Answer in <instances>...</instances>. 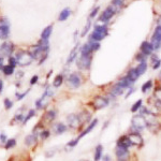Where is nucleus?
Here are the masks:
<instances>
[{"instance_id": "f257e3e1", "label": "nucleus", "mask_w": 161, "mask_h": 161, "mask_svg": "<svg viewBox=\"0 0 161 161\" xmlns=\"http://www.w3.org/2000/svg\"><path fill=\"white\" fill-rule=\"evenodd\" d=\"M107 34H109V31L105 25H95V29L91 32L89 39L91 42H99L104 39Z\"/></svg>"}, {"instance_id": "f03ea898", "label": "nucleus", "mask_w": 161, "mask_h": 161, "mask_svg": "<svg viewBox=\"0 0 161 161\" xmlns=\"http://www.w3.org/2000/svg\"><path fill=\"white\" fill-rule=\"evenodd\" d=\"M16 61H17V65L18 66H29L31 64L32 61H33V57L31 56V54L28 53V52H18L16 54Z\"/></svg>"}, {"instance_id": "7ed1b4c3", "label": "nucleus", "mask_w": 161, "mask_h": 161, "mask_svg": "<svg viewBox=\"0 0 161 161\" xmlns=\"http://www.w3.org/2000/svg\"><path fill=\"white\" fill-rule=\"evenodd\" d=\"M132 128L135 130H143L146 128V119L143 115H135L132 117Z\"/></svg>"}, {"instance_id": "20e7f679", "label": "nucleus", "mask_w": 161, "mask_h": 161, "mask_svg": "<svg viewBox=\"0 0 161 161\" xmlns=\"http://www.w3.org/2000/svg\"><path fill=\"white\" fill-rule=\"evenodd\" d=\"M151 45L154 49H159L161 47V27L157 26L155 28V31L151 37Z\"/></svg>"}, {"instance_id": "39448f33", "label": "nucleus", "mask_w": 161, "mask_h": 161, "mask_svg": "<svg viewBox=\"0 0 161 161\" xmlns=\"http://www.w3.org/2000/svg\"><path fill=\"white\" fill-rule=\"evenodd\" d=\"M115 13H116V10H115L112 5H110V7H107L106 9L102 12V14H101L99 21H101L102 23H107L113 16H114Z\"/></svg>"}, {"instance_id": "423d86ee", "label": "nucleus", "mask_w": 161, "mask_h": 161, "mask_svg": "<svg viewBox=\"0 0 161 161\" xmlns=\"http://www.w3.org/2000/svg\"><path fill=\"white\" fill-rule=\"evenodd\" d=\"M13 43L11 42H5V43L1 44V46H0V54H1V56H5V57H10L11 54L13 52Z\"/></svg>"}, {"instance_id": "0eeeda50", "label": "nucleus", "mask_w": 161, "mask_h": 161, "mask_svg": "<svg viewBox=\"0 0 161 161\" xmlns=\"http://www.w3.org/2000/svg\"><path fill=\"white\" fill-rule=\"evenodd\" d=\"M115 154H116L118 161H127L130 157L128 148H125V147H120V146H117V148L115 150Z\"/></svg>"}, {"instance_id": "6e6552de", "label": "nucleus", "mask_w": 161, "mask_h": 161, "mask_svg": "<svg viewBox=\"0 0 161 161\" xmlns=\"http://www.w3.org/2000/svg\"><path fill=\"white\" fill-rule=\"evenodd\" d=\"M93 60V56L88 55V56H80V58L77 60V66L80 69H89Z\"/></svg>"}, {"instance_id": "1a4fd4ad", "label": "nucleus", "mask_w": 161, "mask_h": 161, "mask_svg": "<svg viewBox=\"0 0 161 161\" xmlns=\"http://www.w3.org/2000/svg\"><path fill=\"white\" fill-rule=\"evenodd\" d=\"M68 83L70 84V86L73 89H76L80 86L82 84V80H80V76L77 73H72L70 74V76L68 77Z\"/></svg>"}, {"instance_id": "9d476101", "label": "nucleus", "mask_w": 161, "mask_h": 161, "mask_svg": "<svg viewBox=\"0 0 161 161\" xmlns=\"http://www.w3.org/2000/svg\"><path fill=\"white\" fill-rule=\"evenodd\" d=\"M128 137L131 142V145H135V146H142L143 145V137L137 132H131L128 135Z\"/></svg>"}, {"instance_id": "9b49d317", "label": "nucleus", "mask_w": 161, "mask_h": 161, "mask_svg": "<svg viewBox=\"0 0 161 161\" xmlns=\"http://www.w3.org/2000/svg\"><path fill=\"white\" fill-rule=\"evenodd\" d=\"M107 105H109V100L104 97L98 96L93 100V107H95L96 110H100V109H103V107L107 106Z\"/></svg>"}, {"instance_id": "f8f14e48", "label": "nucleus", "mask_w": 161, "mask_h": 161, "mask_svg": "<svg viewBox=\"0 0 161 161\" xmlns=\"http://www.w3.org/2000/svg\"><path fill=\"white\" fill-rule=\"evenodd\" d=\"M67 122L69 124V127H71L72 129H76V128L80 127V118H78L77 115L75 114H70L67 117Z\"/></svg>"}, {"instance_id": "ddd939ff", "label": "nucleus", "mask_w": 161, "mask_h": 161, "mask_svg": "<svg viewBox=\"0 0 161 161\" xmlns=\"http://www.w3.org/2000/svg\"><path fill=\"white\" fill-rule=\"evenodd\" d=\"M140 49H141V53L143 54L144 56H149V55H151L153 51H154V47H153L150 42L144 41V42H142Z\"/></svg>"}, {"instance_id": "4468645a", "label": "nucleus", "mask_w": 161, "mask_h": 161, "mask_svg": "<svg viewBox=\"0 0 161 161\" xmlns=\"http://www.w3.org/2000/svg\"><path fill=\"white\" fill-rule=\"evenodd\" d=\"M10 33V28H9V24H1L0 25V39L5 40L9 37Z\"/></svg>"}, {"instance_id": "2eb2a0df", "label": "nucleus", "mask_w": 161, "mask_h": 161, "mask_svg": "<svg viewBox=\"0 0 161 161\" xmlns=\"http://www.w3.org/2000/svg\"><path fill=\"white\" fill-rule=\"evenodd\" d=\"M117 146L125 147V148H129L131 146V142H130L128 135H124V137H119L117 141Z\"/></svg>"}, {"instance_id": "dca6fc26", "label": "nucleus", "mask_w": 161, "mask_h": 161, "mask_svg": "<svg viewBox=\"0 0 161 161\" xmlns=\"http://www.w3.org/2000/svg\"><path fill=\"white\" fill-rule=\"evenodd\" d=\"M124 93V88L122 86H119L118 84L114 85L112 88H111V91H110V96H112L113 98L114 97H118V96L122 95Z\"/></svg>"}, {"instance_id": "f3484780", "label": "nucleus", "mask_w": 161, "mask_h": 161, "mask_svg": "<svg viewBox=\"0 0 161 161\" xmlns=\"http://www.w3.org/2000/svg\"><path fill=\"white\" fill-rule=\"evenodd\" d=\"M146 127H148V129L155 133L160 129V125L158 122H155V120H146Z\"/></svg>"}, {"instance_id": "a211bd4d", "label": "nucleus", "mask_w": 161, "mask_h": 161, "mask_svg": "<svg viewBox=\"0 0 161 161\" xmlns=\"http://www.w3.org/2000/svg\"><path fill=\"white\" fill-rule=\"evenodd\" d=\"M97 124H98V119H95V120H93V122H91V124L89 125V126H88V127L86 128V129L84 130V131H83V132H82V133L80 134V137H77V140H80V139H82V137H85L86 134H88V133H89V132H90L91 130H93V128H95L96 126H97Z\"/></svg>"}, {"instance_id": "6ab92c4d", "label": "nucleus", "mask_w": 161, "mask_h": 161, "mask_svg": "<svg viewBox=\"0 0 161 161\" xmlns=\"http://www.w3.org/2000/svg\"><path fill=\"white\" fill-rule=\"evenodd\" d=\"M55 118H56V111H54V110L47 111V112L45 113V115H44V120H45L47 124H51Z\"/></svg>"}, {"instance_id": "aec40b11", "label": "nucleus", "mask_w": 161, "mask_h": 161, "mask_svg": "<svg viewBox=\"0 0 161 161\" xmlns=\"http://www.w3.org/2000/svg\"><path fill=\"white\" fill-rule=\"evenodd\" d=\"M127 76L128 78H129L130 80H131L132 83L134 84V82L137 80V78L140 77V75H139V73L137 72V70H135V68L134 69H130L129 71H128V73H127Z\"/></svg>"}, {"instance_id": "412c9836", "label": "nucleus", "mask_w": 161, "mask_h": 161, "mask_svg": "<svg viewBox=\"0 0 161 161\" xmlns=\"http://www.w3.org/2000/svg\"><path fill=\"white\" fill-rule=\"evenodd\" d=\"M117 84H118V85H119V86H122V87L125 89V88H129V87H131L132 84H133V83H132L131 80H130L129 78L127 77V76H125V77H122L119 80H118V83H117Z\"/></svg>"}, {"instance_id": "4be33fe9", "label": "nucleus", "mask_w": 161, "mask_h": 161, "mask_svg": "<svg viewBox=\"0 0 161 161\" xmlns=\"http://www.w3.org/2000/svg\"><path fill=\"white\" fill-rule=\"evenodd\" d=\"M91 53H93V49H91L90 43L84 44L83 46H82V49H80L82 56H88V55H91Z\"/></svg>"}, {"instance_id": "5701e85b", "label": "nucleus", "mask_w": 161, "mask_h": 161, "mask_svg": "<svg viewBox=\"0 0 161 161\" xmlns=\"http://www.w3.org/2000/svg\"><path fill=\"white\" fill-rule=\"evenodd\" d=\"M135 70H137V72L139 73L140 76H141L142 74H144L145 72H146V70H147V62H146V60L140 62V65L137 67V68H135Z\"/></svg>"}, {"instance_id": "b1692460", "label": "nucleus", "mask_w": 161, "mask_h": 161, "mask_svg": "<svg viewBox=\"0 0 161 161\" xmlns=\"http://www.w3.org/2000/svg\"><path fill=\"white\" fill-rule=\"evenodd\" d=\"M36 141H37V134H29V135H27L26 137H25V144L27 145V146H31L32 144H34L36 143Z\"/></svg>"}, {"instance_id": "393cba45", "label": "nucleus", "mask_w": 161, "mask_h": 161, "mask_svg": "<svg viewBox=\"0 0 161 161\" xmlns=\"http://www.w3.org/2000/svg\"><path fill=\"white\" fill-rule=\"evenodd\" d=\"M77 116H78V118H80V124H84V122H88L89 120H90V117H91V115L89 114L88 112H86V111L82 112L80 115H77Z\"/></svg>"}, {"instance_id": "a878e982", "label": "nucleus", "mask_w": 161, "mask_h": 161, "mask_svg": "<svg viewBox=\"0 0 161 161\" xmlns=\"http://www.w3.org/2000/svg\"><path fill=\"white\" fill-rule=\"evenodd\" d=\"M77 52H78V46L76 45V46L70 52V55H69L68 59H67V64L70 65L72 61H74V59H75L76 56H77Z\"/></svg>"}, {"instance_id": "bb28decb", "label": "nucleus", "mask_w": 161, "mask_h": 161, "mask_svg": "<svg viewBox=\"0 0 161 161\" xmlns=\"http://www.w3.org/2000/svg\"><path fill=\"white\" fill-rule=\"evenodd\" d=\"M52 31H53V27H52V26H47L46 28H45V29H43V31H42L41 39L49 40V38L51 37V34H52Z\"/></svg>"}, {"instance_id": "cd10ccee", "label": "nucleus", "mask_w": 161, "mask_h": 161, "mask_svg": "<svg viewBox=\"0 0 161 161\" xmlns=\"http://www.w3.org/2000/svg\"><path fill=\"white\" fill-rule=\"evenodd\" d=\"M54 129H55V132H56L57 134H62L64 132H66L67 126L65 124H62V122H58V124L55 125Z\"/></svg>"}, {"instance_id": "c85d7f7f", "label": "nucleus", "mask_w": 161, "mask_h": 161, "mask_svg": "<svg viewBox=\"0 0 161 161\" xmlns=\"http://www.w3.org/2000/svg\"><path fill=\"white\" fill-rule=\"evenodd\" d=\"M70 14H71V11L69 8L64 9V10L60 12V14H59V21H60V22H65V21L70 16Z\"/></svg>"}, {"instance_id": "c756f323", "label": "nucleus", "mask_w": 161, "mask_h": 161, "mask_svg": "<svg viewBox=\"0 0 161 161\" xmlns=\"http://www.w3.org/2000/svg\"><path fill=\"white\" fill-rule=\"evenodd\" d=\"M102 151H103V147L102 145H98L95 149V161H99L102 158Z\"/></svg>"}, {"instance_id": "7c9ffc66", "label": "nucleus", "mask_w": 161, "mask_h": 161, "mask_svg": "<svg viewBox=\"0 0 161 161\" xmlns=\"http://www.w3.org/2000/svg\"><path fill=\"white\" fill-rule=\"evenodd\" d=\"M38 46H39L40 49L44 52V53H46V52L49 51V41H47V40L41 39V41H40L39 44H38Z\"/></svg>"}, {"instance_id": "2f4dec72", "label": "nucleus", "mask_w": 161, "mask_h": 161, "mask_svg": "<svg viewBox=\"0 0 161 161\" xmlns=\"http://www.w3.org/2000/svg\"><path fill=\"white\" fill-rule=\"evenodd\" d=\"M62 82H64V76L61 75V74H58V75H57L56 77H55V80H54L53 86H54L55 88L60 87L61 84H62Z\"/></svg>"}, {"instance_id": "473e14b6", "label": "nucleus", "mask_w": 161, "mask_h": 161, "mask_svg": "<svg viewBox=\"0 0 161 161\" xmlns=\"http://www.w3.org/2000/svg\"><path fill=\"white\" fill-rule=\"evenodd\" d=\"M151 60H153V69L157 70V69L160 68L161 59L158 58V56H157V55H154V56H153V58H151Z\"/></svg>"}, {"instance_id": "72a5a7b5", "label": "nucleus", "mask_w": 161, "mask_h": 161, "mask_svg": "<svg viewBox=\"0 0 161 161\" xmlns=\"http://www.w3.org/2000/svg\"><path fill=\"white\" fill-rule=\"evenodd\" d=\"M2 72L5 75H12L13 72H14V67L10 66V65H7V66L2 67Z\"/></svg>"}, {"instance_id": "f704fd0d", "label": "nucleus", "mask_w": 161, "mask_h": 161, "mask_svg": "<svg viewBox=\"0 0 161 161\" xmlns=\"http://www.w3.org/2000/svg\"><path fill=\"white\" fill-rule=\"evenodd\" d=\"M122 3H124V0H112V5H112L115 10H116V12H117L120 8L122 7Z\"/></svg>"}, {"instance_id": "c9c22d12", "label": "nucleus", "mask_w": 161, "mask_h": 161, "mask_svg": "<svg viewBox=\"0 0 161 161\" xmlns=\"http://www.w3.org/2000/svg\"><path fill=\"white\" fill-rule=\"evenodd\" d=\"M15 145H16V140H15V139L7 140V142H5V149L13 148V147H14Z\"/></svg>"}, {"instance_id": "e433bc0d", "label": "nucleus", "mask_w": 161, "mask_h": 161, "mask_svg": "<svg viewBox=\"0 0 161 161\" xmlns=\"http://www.w3.org/2000/svg\"><path fill=\"white\" fill-rule=\"evenodd\" d=\"M151 87H153V80H147L146 83L142 86V93H146V91L149 90Z\"/></svg>"}, {"instance_id": "4c0bfd02", "label": "nucleus", "mask_w": 161, "mask_h": 161, "mask_svg": "<svg viewBox=\"0 0 161 161\" xmlns=\"http://www.w3.org/2000/svg\"><path fill=\"white\" fill-rule=\"evenodd\" d=\"M141 107H142V100H137V102H135L133 105H132V107H131V112H132V113L137 112V110H140Z\"/></svg>"}, {"instance_id": "58836bf2", "label": "nucleus", "mask_w": 161, "mask_h": 161, "mask_svg": "<svg viewBox=\"0 0 161 161\" xmlns=\"http://www.w3.org/2000/svg\"><path fill=\"white\" fill-rule=\"evenodd\" d=\"M34 115H36V111H34V110H30L29 112H28V114H27L26 117H25L24 119H23V124H26V122H28V120L31 119V118L33 117Z\"/></svg>"}, {"instance_id": "ea45409f", "label": "nucleus", "mask_w": 161, "mask_h": 161, "mask_svg": "<svg viewBox=\"0 0 161 161\" xmlns=\"http://www.w3.org/2000/svg\"><path fill=\"white\" fill-rule=\"evenodd\" d=\"M154 97L158 102H161V88H156L154 91Z\"/></svg>"}, {"instance_id": "a19ab883", "label": "nucleus", "mask_w": 161, "mask_h": 161, "mask_svg": "<svg viewBox=\"0 0 161 161\" xmlns=\"http://www.w3.org/2000/svg\"><path fill=\"white\" fill-rule=\"evenodd\" d=\"M90 25H91V22H90V20H88L87 21V24H86V26L84 27V30H83V32H82V37H85V34L88 32V30H89V28H90Z\"/></svg>"}, {"instance_id": "79ce46f5", "label": "nucleus", "mask_w": 161, "mask_h": 161, "mask_svg": "<svg viewBox=\"0 0 161 161\" xmlns=\"http://www.w3.org/2000/svg\"><path fill=\"white\" fill-rule=\"evenodd\" d=\"M49 137V130H42V131L40 132V137H41L42 140H46Z\"/></svg>"}, {"instance_id": "37998d69", "label": "nucleus", "mask_w": 161, "mask_h": 161, "mask_svg": "<svg viewBox=\"0 0 161 161\" xmlns=\"http://www.w3.org/2000/svg\"><path fill=\"white\" fill-rule=\"evenodd\" d=\"M13 106V102L10 100V99H5V107L7 109V110H10L11 107Z\"/></svg>"}, {"instance_id": "c03bdc74", "label": "nucleus", "mask_w": 161, "mask_h": 161, "mask_svg": "<svg viewBox=\"0 0 161 161\" xmlns=\"http://www.w3.org/2000/svg\"><path fill=\"white\" fill-rule=\"evenodd\" d=\"M90 45H91V49H93V52H96L100 49V44H99V42H90Z\"/></svg>"}, {"instance_id": "a18cd8bd", "label": "nucleus", "mask_w": 161, "mask_h": 161, "mask_svg": "<svg viewBox=\"0 0 161 161\" xmlns=\"http://www.w3.org/2000/svg\"><path fill=\"white\" fill-rule=\"evenodd\" d=\"M9 65L10 66H12V67H14L15 68V66H17V61H16V58L15 57H9Z\"/></svg>"}, {"instance_id": "49530a36", "label": "nucleus", "mask_w": 161, "mask_h": 161, "mask_svg": "<svg viewBox=\"0 0 161 161\" xmlns=\"http://www.w3.org/2000/svg\"><path fill=\"white\" fill-rule=\"evenodd\" d=\"M28 91H29V90L25 91V93H15V96H16V99H17V100H22L23 98H25V97H26V95H27V93H28Z\"/></svg>"}, {"instance_id": "de8ad7c7", "label": "nucleus", "mask_w": 161, "mask_h": 161, "mask_svg": "<svg viewBox=\"0 0 161 161\" xmlns=\"http://www.w3.org/2000/svg\"><path fill=\"white\" fill-rule=\"evenodd\" d=\"M54 93V90L52 89V87H47L46 89H45V93H44V95L46 96V97H52Z\"/></svg>"}, {"instance_id": "09e8293b", "label": "nucleus", "mask_w": 161, "mask_h": 161, "mask_svg": "<svg viewBox=\"0 0 161 161\" xmlns=\"http://www.w3.org/2000/svg\"><path fill=\"white\" fill-rule=\"evenodd\" d=\"M78 142H80V140H77V139L72 140V141H71V142H69V143H68V145H67V146H68V147H74L76 144H77Z\"/></svg>"}, {"instance_id": "8fccbe9b", "label": "nucleus", "mask_w": 161, "mask_h": 161, "mask_svg": "<svg viewBox=\"0 0 161 161\" xmlns=\"http://www.w3.org/2000/svg\"><path fill=\"white\" fill-rule=\"evenodd\" d=\"M145 58H146V56H144V55H143V54H137V60L140 61V62H142V61H144L145 60Z\"/></svg>"}, {"instance_id": "3c124183", "label": "nucleus", "mask_w": 161, "mask_h": 161, "mask_svg": "<svg viewBox=\"0 0 161 161\" xmlns=\"http://www.w3.org/2000/svg\"><path fill=\"white\" fill-rule=\"evenodd\" d=\"M98 11H99V7L95 8V9H93V10L91 11V13H90V18H93V17H95L96 15H97Z\"/></svg>"}, {"instance_id": "603ef678", "label": "nucleus", "mask_w": 161, "mask_h": 161, "mask_svg": "<svg viewBox=\"0 0 161 161\" xmlns=\"http://www.w3.org/2000/svg\"><path fill=\"white\" fill-rule=\"evenodd\" d=\"M38 80H39V76L38 75H34V76H32L31 77V80H30V84L31 85H33V84H36L38 82Z\"/></svg>"}, {"instance_id": "864d4df0", "label": "nucleus", "mask_w": 161, "mask_h": 161, "mask_svg": "<svg viewBox=\"0 0 161 161\" xmlns=\"http://www.w3.org/2000/svg\"><path fill=\"white\" fill-rule=\"evenodd\" d=\"M0 140H1V142L2 143H5L7 142V137H5V134H0Z\"/></svg>"}, {"instance_id": "5fc2aeb1", "label": "nucleus", "mask_w": 161, "mask_h": 161, "mask_svg": "<svg viewBox=\"0 0 161 161\" xmlns=\"http://www.w3.org/2000/svg\"><path fill=\"white\" fill-rule=\"evenodd\" d=\"M14 119L15 120H22V122H23V119H24V118H23V115L22 114H18V115H16V116H15Z\"/></svg>"}, {"instance_id": "6e6d98bb", "label": "nucleus", "mask_w": 161, "mask_h": 161, "mask_svg": "<svg viewBox=\"0 0 161 161\" xmlns=\"http://www.w3.org/2000/svg\"><path fill=\"white\" fill-rule=\"evenodd\" d=\"M3 90V80L0 78V93H2Z\"/></svg>"}, {"instance_id": "4d7b16f0", "label": "nucleus", "mask_w": 161, "mask_h": 161, "mask_svg": "<svg viewBox=\"0 0 161 161\" xmlns=\"http://www.w3.org/2000/svg\"><path fill=\"white\" fill-rule=\"evenodd\" d=\"M2 67H3V57L0 56V68L2 69Z\"/></svg>"}, {"instance_id": "13d9d810", "label": "nucleus", "mask_w": 161, "mask_h": 161, "mask_svg": "<svg viewBox=\"0 0 161 161\" xmlns=\"http://www.w3.org/2000/svg\"><path fill=\"white\" fill-rule=\"evenodd\" d=\"M103 161H111V158H110V156H104L103 157Z\"/></svg>"}, {"instance_id": "bf43d9fd", "label": "nucleus", "mask_w": 161, "mask_h": 161, "mask_svg": "<svg viewBox=\"0 0 161 161\" xmlns=\"http://www.w3.org/2000/svg\"><path fill=\"white\" fill-rule=\"evenodd\" d=\"M157 26H160L161 27V17L159 18L158 21H157Z\"/></svg>"}, {"instance_id": "052dcab7", "label": "nucleus", "mask_w": 161, "mask_h": 161, "mask_svg": "<svg viewBox=\"0 0 161 161\" xmlns=\"http://www.w3.org/2000/svg\"><path fill=\"white\" fill-rule=\"evenodd\" d=\"M133 93V89H132V88H131V89H130V91H129V93H127V96H126V97H127V98H128V97H129V96H130V95H131V93Z\"/></svg>"}, {"instance_id": "680f3d73", "label": "nucleus", "mask_w": 161, "mask_h": 161, "mask_svg": "<svg viewBox=\"0 0 161 161\" xmlns=\"http://www.w3.org/2000/svg\"><path fill=\"white\" fill-rule=\"evenodd\" d=\"M78 161H87V160H85V159H80V160H78Z\"/></svg>"}, {"instance_id": "e2e57ef3", "label": "nucleus", "mask_w": 161, "mask_h": 161, "mask_svg": "<svg viewBox=\"0 0 161 161\" xmlns=\"http://www.w3.org/2000/svg\"><path fill=\"white\" fill-rule=\"evenodd\" d=\"M159 77H160V80H161V72L159 73Z\"/></svg>"}]
</instances>
